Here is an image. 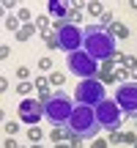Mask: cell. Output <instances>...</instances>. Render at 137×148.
<instances>
[{
    "label": "cell",
    "instance_id": "cell-9",
    "mask_svg": "<svg viewBox=\"0 0 137 148\" xmlns=\"http://www.w3.org/2000/svg\"><path fill=\"white\" fill-rule=\"evenodd\" d=\"M19 118L25 123H38V118H44V104L41 101H33V99L19 101Z\"/></svg>",
    "mask_w": 137,
    "mask_h": 148
},
{
    "label": "cell",
    "instance_id": "cell-10",
    "mask_svg": "<svg viewBox=\"0 0 137 148\" xmlns=\"http://www.w3.org/2000/svg\"><path fill=\"white\" fill-rule=\"evenodd\" d=\"M49 11L58 14V16H63V5H60V3H49Z\"/></svg>",
    "mask_w": 137,
    "mask_h": 148
},
{
    "label": "cell",
    "instance_id": "cell-8",
    "mask_svg": "<svg viewBox=\"0 0 137 148\" xmlns=\"http://www.w3.org/2000/svg\"><path fill=\"white\" fill-rule=\"evenodd\" d=\"M115 101L123 115L137 118V82H123L115 88Z\"/></svg>",
    "mask_w": 137,
    "mask_h": 148
},
{
    "label": "cell",
    "instance_id": "cell-1",
    "mask_svg": "<svg viewBox=\"0 0 137 148\" xmlns=\"http://www.w3.org/2000/svg\"><path fill=\"white\" fill-rule=\"evenodd\" d=\"M99 118H96V110L93 107H85V104H77L66 123V132L71 140H90L99 134Z\"/></svg>",
    "mask_w": 137,
    "mask_h": 148
},
{
    "label": "cell",
    "instance_id": "cell-3",
    "mask_svg": "<svg viewBox=\"0 0 137 148\" xmlns=\"http://www.w3.org/2000/svg\"><path fill=\"white\" fill-rule=\"evenodd\" d=\"M71 112H74V101L66 93H55L44 101V118L49 123H55V126H66Z\"/></svg>",
    "mask_w": 137,
    "mask_h": 148
},
{
    "label": "cell",
    "instance_id": "cell-6",
    "mask_svg": "<svg viewBox=\"0 0 137 148\" xmlns=\"http://www.w3.org/2000/svg\"><path fill=\"white\" fill-rule=\"evenodd\" d=\"M66 66H68V71L77 74L79 79H93V74H96V60L90 58L85 49H77V52L66 55Z\"/></svg>",
    "mask_w": 137,
    "mask_h": 148
},
{
    "label": "cell",
    "instance_id": "cell-5",
    "mask_svg": "<svg viewBox=\"0 0 137 148\" xmlns=\"http://www.w3.org/2000/svg\"><path fill=\"white\" fill-rule=\"evenodd\" d=\"M74 99H77L79 104H85V107H99L101 101L107 99L104 96V85H101L99 79H79L77 90H74Z\"/></svg>",
    "mask_w": 137,
    "mask_h": 148
},
{
    "label": "cell",
    "instance_id": "cell-4",
    "mask_svg": "<svg viewBox=\"0 0 137 148\" xmlns=\"http://www.w3.org/2000/svg\"><path fill=\"white\" fill-rule=\"evenodd\" d=\"M55 41H58V47L63 49L66 55H71V52H77V49H82L85 30L77 27L74 22H60V25L55 27Z\"/></svg>",
    "mask_w": 137,
    "mask_h": 148
},
{
    "label": "cell",
    "instance_id": "cell-7",
    "mask_svg": "<svg viewBox=\"0 0 137 148\" xmlns=\"http://www.w3.org/2000/svg\"><path fill=\"white\" fill-rule=\"evenodd\" d=\"M96 110V118H99V126L101 129H118L121 126V107H118L115 99H104L99 107H93Z\"/></svg>",
    "mask_w": 137,
    "mask_h": 148
},
{
    "label": "cell",
    "instance_id": "cell-2",
    "mask_svg": "<svg viewBox=\"0 0 137 148\" xmlns=\"http://www.w3.org/2000/svg\"><path fill=\"white\" fill-rule=\"evenodd\" d=\"M82 49L93 60H107V58H112V52H115V38H112L107 30H101L99 25H90V27H85Z\"/></svg>",
    "mask_w": 137,
    "mask_h": 148
}]
</instances>
